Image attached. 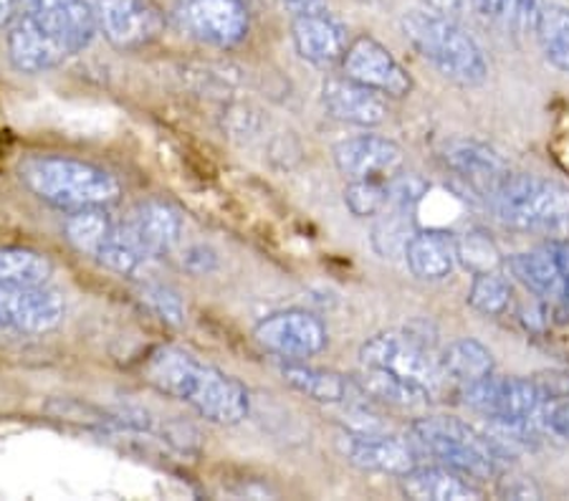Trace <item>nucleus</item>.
Here are the masks:
<instances>
[{
  "mask_svg": "<svg viewBox=\"0 0 569 501\" xmlns=\"http://www.w3.org/2000/svg\"><path fill=\"white\" fill-rule=\"evenodd\" d=\"M18 11L67 46L71 57L84 51L99 31L91 0H18Z\"/></svg>",
  "mask_w": 569,
  "mask_h": 501,
  "instance_id": "nucleus-14",
  "label": "nucleus"
},
{
  "mask_svg": "<svg viewBox=\"0 0 569 501\" xmlns=\"http://www.w3.org/2000/svg\"><path fill=\"white\" fill-rule=\"evenodd\" d=\"M51 271V261L43 253L0 246V281L6 284H43Z\"/></svg>",
  "mask_w": 569,
  "mask_h": 501,
  "instance_id": "nucleus-30",
  "label": "nucleus"
},
{
  "mask_svg": "<svg viewBox=\"0 0 569 501\" xmlns=\"http://www.w3.org/2000/svg\"><path fill=\"white\" fill-rule=\"evenodd\" d=\"M342 74L392 99H402L412 91V79L402 63L372 36H357L347 46Z\"/></svg>",
  "mask_w": 569,
  "mask_h": 501,
  "instance_id": "nucleus-12",
  "label": "nucleus"
},
{
  "mask_svg": "<svg viewBox=\"0 0 569 501\" xmlns=\"http://www.w3.org/2000/svg\"><path fill=\"white\" fill-rule=\"evenodd\" d=\"M357 385L362 388L367 398L378 400L390 408L408 410V413H420L430 405L433 395L426 388H420L418 382H410L406 378L395 375V372L380 370V368H362V375L357 380Z\"/></svg>",
  "mask_w": 569,
  "mask_h": 501,
  "instance_id": "nucleus-25",
  "label": "nucleus"
},
{
  "mask_svg": "<svg viewBox=\"0 0 569 501\" xmlns=\"http://www.w3.org/2000/svg\"><path fill=\"white\" fill-rule=\"evenodd\" d=\"M400 489L408 499L448 501V499H481V489L473 487L463 473L433 463V467L410 469L400 477Z\"/></svg>",
  "mask_w": 569,
  "mask_h": 501,
  "instance_id": "nucleus-22",
  "label": "nucleus"
},
{
  "mask_svg": "<svg viewBox=\"0 0 569 501\" xmlns=\"http://www.w3.org/2000/svg\"><path fill=\"white\" fill-rule=\"evenodd\" d=\"M456 257L458 261L471 273L483 271H499L501 267V251L493 239L481 228L466 231L461 239H456Z\"/></svg>",
  "mask_w": 569,
  "mask_h": 501,
  "instance_id": "nucleus-32",
  "label": "nucleus"
},
{
  "mask_svg": "<svg viewBox=\"0 0 569 501\" xmlns=\"http://www.w3.org/2000/svg\"><path fill=\"white\" fill-rule=\"evenodd\" d=\"M471 8L486 23L511 33L535 31L541 13L539 0H471Z\"/></svg>",
  "mask_w": 569,
  "mask_h": 501,
  "instance_id": "nucleus-28",
  "label": "nucleus"
},
{
  "mask_svg": "<svg viewBox=\"0 0 569 501\" xmlns=\"http://www.w3.org/2000/svg\"><path fill=\"white\" fill-rule=\"evenodd\" d=\"M124 228L147 257H164L182 239V216L164 200H144L134 206Z\"/></svg>",
  "mask_w": 569,
  "mask_h": 501,
  "instance_id": "nucleus-20",
  "label": "nucleus"
},
{
  "mask_svg": "<svg viewBox=\"0 0 569 501\" xmlns=\"http://www.w3.org/2000/svg\"><path fill=\"white\" fill-rule=\"evenodd\" d=\"M493 211L513 231H562L569 226V188L537 176H509L491 198Z\"/></svg>",
  "mask_w": 569,
  "mask_h": 501,
  "instance_id": "nucleus-5",
  "label": "nucleus"
},
{
  "mask_svg": "<svg viewBox=\"0 0 569 501\" xmlns=\"http://www.w3.org/2000/svg\"><path fill=\"white\" fill-rule=\"evenodd\" d=\"M547 423L557 435H562L565 441H569V400H567V403H559L557 408H552V413H549Z\"/></svg>",
  "mask_w": 569,
  "mask_h": 501,
  "instance_id": "nucleus-39",
  "label": "nucleus"
},
{
  "mask_svg": "<svg viewBox=\"0 0 569 501\" xmlns=\"http://www.w3.org/2000/svg\"><path fill=\"white\" fill-rule=\"evenodd\" d=\"M337 449L352 467L375 473L402 477L418 467L420 451L412 439L372 431H342L337 435Z\"/></svg>",
  "mask_w": 569,
  "mask_h": 501,
  "instance_id": "nucleus-13",
  "label": "nucleus"
},
{
  "mask_svg": "<svg viewBox=\"0 0 569 501\" xmlns=\"http://www.w3.org/2000/svg\"><path fill=\"white\" fill-rule=\"evenodd\" d=\"M468 3H471V0H423V6L428 8V11L446 16V18H453V21L466 11Z\"/></svg>",
  "mask_w": 569,
  "mask_h": 501,
  "instance_id": "nucleus-38",
  "label": "nucleus"
},
{
  "mask_svg": "<svg viewBox=\"0 0 569 501\" xmlns=\"http://www.w3.org/2000/svg\"><path fill=\"white\" fill-rule=\"evenodd\" d=\"M279 372L289 388L307 395L309 400H315V403H347L357 390L355 382L339 375V372L311 368V364H305L301 360H287L279 368Z\"/></svg>",
  "mask_w": 569,
  "mask_h": 501,
  "instance_id": "nucleus-24",
  "label": "nucleus"
},
{
  "mask_svg": "<svg viewBox=\"0 0 569 501\" xmlns=\"http://www.w3.org/2000/svg\"><path fill=\"white\" fill-rule=\"evenodd\" d=\"M3 334H13V332H11V330H6V327L0 324V337H3Z\"/></svg>",
  "mask_w": 569,
  "mask_h": 501,
  "instance_id": "nucleus-42",
  "label": "nucleus"
},
{
  "mask_svg": "<svg viewBox=\"0 0 569 501\" xmlns=\"http://www.w3.org/2000/svg\"><path fill=\"white\" fill-rule=\"evenodd\" d=\"M335 166L350 180H392L406 166L398 142L380 134H360L335 144Z\"/></svg>",
  "mask_w": 569,
  "mask_h": 501,
  "instance_id": "nucleus-15",
  "label": "nucleus"
},
{
  "mask_svg": "<svg viewBox=\"0 0 569 501\" xmlns=\"http://www.w3.org/2000/svg\"><path fill=\"white\" fill-rule=\"evenodd\" d=\"M178 21L192 39L216 49H233L251 29L243 0H180Z\"/></svg>",
  "mask_w": 569,
  "mask_h": 501,
  "instance_id": "nucleus-8",
  "label": "nucleus"
},
{
  "mask_svg": "<svg viewBox=\"0 0 569 501\" xmlns=\"http://www.w3.org/2000/svg\"><path fill=\"white\" fill-rule=\"evenodd\" d=\"M410 439L418 445L420 455H430L436 463L463 473L466 479L486 481L497 477L499 449L458 418L426 415L410 425Z\"/></svg>",
  "mask_w": 569,
  "mask_h": 501,
  "instance_id": "nucleus-4",
  "label": "nucleus"
},
{
  "mask_svg": "<svg viewBox=\"0 0 569 501\" xmlns=\"http://www.w3.org/2000/svg\"><path fill=\"white\" fill-rule=\"evenodd\" d=\"M461 398L463 405L499 425H527L545 400L537 382L497 375L461 385Z\"/></svg>",
  "mask_w": 569,
  "mask_h": 501,
  "instance_id": "nucleus-7",
  "label": "nucleus"
},
{
  "mask_svg": "<svg viewBox=\"0 0 569 501\" xmlns=\"http://www.w3.org/2000/svg\"><path fill=\"white\" fill-rule=\"evenodd\" d=\"M281 8L293 18L297 16H309V13H325L327 0H279Z\"/></svg>",
  "mask_w": 569,
  "mask_h": 501,
  "instance_id": "nucleus-37",
  "label": "nucleus"
},
{
  "mask_svg": "<svg viewBox=\"0 0 569 501\" xmlns=\"http://www.w3.org/2000/svg\"><path fill=\"white\" fill-rule=\"evenodd\" d=\"M388 216V213H382ZM402 216L408 211H392L385 221L375 228V249H378L382 257H395V253H406V246L410 236L416 231H408V221Z\"/></svg>",
  "mask_w": 569,
  "mask_h": 501,
  "instance_id": "nucleus-34",
  "label": "nucleus"
},
{
  "mask_svg": "<svg viewBox=\"0 0 569 501\" xmlns=\"http://www.w3.org/2000/svg\"><path fill=\"white\" fill-rule=\"evenodd\" d=\"M321 104H325L329 117L357 127H378L390 117L385 94L347 77L325 81V87H321Z\"/></svg>",
  "mask_w": 569,
  "mask_h": 501,
  "instance_id": "nucleus-17",
  "label": "nucleus"
},
{
  "mask_svg": "<svg viewBox=\"0 0 569 501\" xmlns=\"http://www.w3.org/2000/svg\"><path fill=\"white\" fill-rule=\"evenodd\" d=\"M97 26L117 49H142L160 39L164 13L154 0H91Z\"/></svg>",
  "mask_w": 569,
  "mask_h": 501,
  "instance_id": "nucleus-10",
  "label": "nucleus"
},
{
  "mask_svg": "<svg viewBox=\"0 0 569 501\" xmlns=\"http://www.w3.org/2000/svg\"><path fill=\"white\" fill-rule=\"evenodd\" d=\"M253 337L263 350L283 360H307L327 348V327L305 309H287L263 317L256 324Z\"/></svg>",
  "mask_w": 569,
  "mask_h": 501,
  "instance_id": "nucleus-11",
  "label": "nucleus"
},
{
  "mask_svg": "<svg viewBox=\"0 0 569 501\" xmlns=\"http://www.w3.org/2000/svg\"><path fill=\"white\" fill-rule=\"evenodd\" d=\"M509 269L517 281H521L539 299H547L552 304L569 302V281L552 243L545 246V249L513 253L509 259Z\"/></svg>",
  "mask_w": 569,
  "mask_h": 501,
  "instance_id": "nucleus-21",
  "label": "nucleus"
},
{
  "mask_svg": "<svg viewBox=\"0 0 569 501\" xmlns=\"http://www.w3.org/2000/svg\"><path fill=\"white\" fill-rule=\"evenodd\" d=\"M67 304L59 291L43 284L0 281V324L13 334H46L63 322Z\"/></svg>",
  "mask_w": 569,
  "mask_h": 501,
  "instance_id": "nucleus-9",
  "label": "nucleus"
},
{
  "mask_svg": "<svg viewBox=\"0 0 569 501\" xmlns=\"http://www.w3.org/2000/svg\"><path fill=\"white\" fill-rule=\"evenodd\" d=\"M18 13V0H0V29H8Z\"/></svg>",
  "mask_w": 569,
  "mask_h": 501,
  "instance_id": "nucleus-40",
  "label": "nucleus"
},
{
  "mask_svg": "<svg viewBox=\"0 0 569 501\" xmlns=\"http://www.w3.org/2000/svg\"><path fill=\"white\" fill-rule=\"evenodd\" d=\"M406 263L412 277L423 281H440L456 267V236L448 231H416L406 246Z\"/></svg>",
  "mask_w": 569,
  "mask_h": 501,
  "instance_id": "nucleus-23",
  "label": "nucleus"
},
{
  "mask_svg": "<svg viewBox=\"0 0 569 501\" xmlns=\"http://www.w3.org/2000/svg\"><path fill=\"white\" fill-rule=\"evenodd\" d=\"M443 162L448 170H453L458 178L466 180L476 193L486 198L497 196L501 182L507 180L511 172L489 144H481L476 140H453L443 148Z\"/></svg>",
  "mask_w": 569,
  "mask_h": 501,
  "instance_id": "nucleus-18",
  "label": "nucleus"
},
{
  "mask_svg": "<svg viewBox=\"0 0 569 501\" xmlns=\"http://www.w3.org/2000/svg\"><path fill=\"white\" fill-rule=\"evenodd\" d=\"M468 304L483 317H501L511 304V287L499 271L473 273Z\"/></svg>",
  "mask_w": 569,
  "mask_h": 501,
  "instance_id": "nucleus-31",
  "label": "nucleus"
},
{
  "mask_svg": "<svg viewBox=\"0 0 569 501\" xmlns=\"http://www.w3.org/2000/svg\"><path fill=\"white\" fill-rule=\"evenodd\" d=\"M142 375L158 393L190 405L216 425L241 423L251 410L243 382L226 375L180 348H158L142 364Z\"/></svg>",
  "mask_w": 569,
  "mask_h": 501,
  "instance_id": "nucleus-1",
  "label": "nucleus"
},
{
  "mask_svg": "<svg viewBox=\"0 0 569 501\" xmlns=\"http://www.w3.org/2000/svg\"><path fill=\"white\" fill-rule=\"evenodd\" d=\"M555 251L559 253V261H562L565 267V273H567V281H569V241H562V243H552Z\"/></svg>",
  "mask_w": 569,
  "mask_h": 501,
  "instance_id": "nucleus-41",
  "label": "nucleus"
},
{
  "mask_svg": "<svg viewBox=\"0 0 569 501\" xmlns=\"http://www.w3.org/2000/svg\"><path fill=\"white\" fill-rule=\"evenodd\" d=\"M400 29L420 57L433 63L440 77L458 87H481L489 79V63L471 36L453 18L433 11H408L400 18Z\"/></svg>",
  "mask_w": 569,
  "mask_h": 501,
  "instance_id": "nucleus-3",
  "label": "nucleus"
},
{
  "mask_svg": "<svg viewBox=\"0 0 569 501\" xmlns=\"http://www.w3.org/2000/svg\"><path fill=\"white\" fill-rule=\"evenodd\" d=\"M18 176L36 198L67 213L84 211V208H107L117 203L122 193L112 172L84 160L57 158V154L23 160Z\"/></svg>",
  "mask_w": 569,
  "mask_h": 501,
  "instance_id": "nucleus-2",
  "label": "nucleus"
},
{
  "mask_svg": "<svg viewBox=\"0 0 569 501\" xmlns=\"http://www.w3.org/2000/svg\"><path fill=\"white\" fill-rule=\"evenodd\" d=\"M122 223H117L107 208H84V211L69 213L63 223V233L73 249L94 259L104 246L114 239Z\"/></svg>",
  "mask_w": 569,
  "mask_h": 501,
  "instance_id": "nucleus-26",
  "label": "nucleus"
},
{
  "mask_svg": "<svg viewBox=\"0 0 569 501\" xmlns=\"http://www.w3.org/2000/svg\"><path fill=\"white\" fill-rule=\"evenodd\" d=\"M362 368H380L395 375L418 382L430 395H436L448 375L443 372L440 358L430 352L428 344L412 332H380L367 340L360 350Z\"/></svg>",
  "mask_w": 569,
  "mask_h": 501,
  "instance_id": "nucleus-6",
  "label": "nucleus"
},
{
  "mask_svg": "<svg viewBox=\"0 0 569 501\" xmlns=\"http://www.w3.org/2000/svg\"><path fill=\"white\" fill-rule=\"evenodd\" d=\"M182 267L192 273H208L218 267V257L208 246H190L186 257H182Z\"/></svg>",
  "mask_w": 569,
  "mask_h": 501,
  "instance_id": "nucleus-36",
  "label": "nucleus"
},
{
  "mask_svg": "<svg viewBox=\"0 0 569 501\" xmlns=\"http://www.w3.org/2000/svg\"><path fill=\"white\" fill-rule=\"evenodd\" d=\"M8 59L23 74H43L61 67L63 61L71 59L67 46L46 33L31 16L18 11L11 23H8Z\"/></svg>",
  "mask_w": 569,
  "mask_h": 501,
  "instance_id": "nucleus-16",
  "label": "nucleus"
},
{
  "mask_svg": "<svg viewBox=\"0 0 569 501\" xmlns=\"http://www.w3.org/2000/svg\"><path fill=\"white\" fill-rule=\"evenodd\" d=\"M535 33L545 59L557 71L569 74V8L555 3L541 6Z\"/></svg>",
  "mask_w": 569,
  "mask_h": 501,
  "instance_id": "nucleus-29",
  "label": "nucleus"
},
{
  "mask_svg": "<svg viewBox=\"0 0 569 501\" xmlns=\"http://www.w3.org/2000/svg\"><path fill=\"white\" fill-rule=\"evenodd\" d=\"M440 364L456 385H471L493 375V354L479 340H456L440 352Z\"/></svg>",
  "mask_w": 569,
  "mask_h": 501,
  "instance_id": "nucleus-27",
  "label": "nucleus"
},
{
  "mask_svg": "<svg viewBox=\"0 0 569 501\" xmlns=\"http://www.w3.org/2000/svg\"><path fill=\"white\" fill-rule=\"evenodd\" d=\"M345 206L357 218H372L390 211V180H350Z\"/></svg>",
  "mask_w": 569,
  "mask_h": 501,
  "instance_id": "nucleus-33",
  "label": "nucleus"
},
{
  "mask_svg": "<svg viewBox=\"0 0 569 501\" xmlns=\"http://www.w3.org/2000/svg\"><path fill=\"white\" fill-rule=\"evenodd\" d=\"M291 39L299 57L321 69L342 63L347 46H350L345 26L327 11L293 18Z\"/></svg>",
  "mask_w": 569,
  "mask_h": 501,
  "instance_id": "nucleus-19",
  "label": "nucleus"
},
{
  "mask_svg": "<svg viewBox=\"0 0 569 501\" xmlns=\"http://www.w3.org/2000/svg\"><path fill=\"white\" fill-rule=\"evenodd\" d=\"M142 302L158 314L162 322L172 327H180L186 322V304L176 289L162 287V284H147L142 289Z\"/></svg>",
  "mask_w": 569,
  "mask_h": 501,
  "instance_id": "nucleus-35",
  "label": "nucleus"
}]
</instances>
